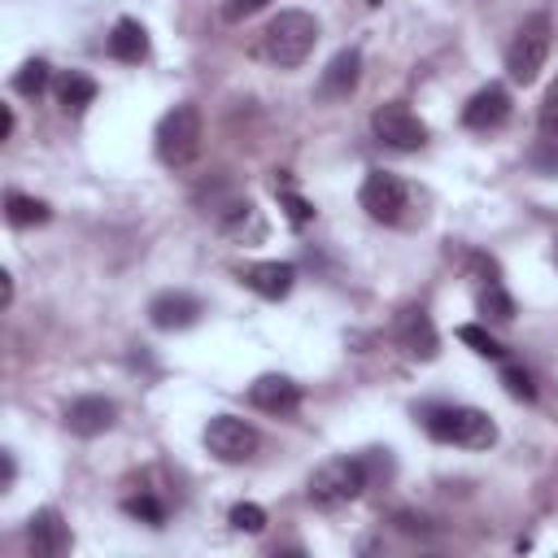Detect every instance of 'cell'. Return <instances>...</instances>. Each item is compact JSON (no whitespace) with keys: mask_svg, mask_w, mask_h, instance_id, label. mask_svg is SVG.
<instances>
[{"mask_svg":"<svg viewBox=\"0 0 558 558\" xmlns=\"http://www.w3.org/2000/svg\"><path fill=\"white\" fill-rule=\"evenodd\" d=\"M275 192H279V201H283V209H288V222L292 227H305L310 218H314V205L288 183V179H275Z\"/></svg>","mask_w":558,"mask_h":558,"instance_id":"cell-23","label":"cell"},{"mask_svg":"<svg viewBox=\"0 0 558 558\" xmlns=\"http://www.w3.org/2000/svg\"><path fill=\"white\" fill-rule=\"evenodd\" d=\"M218 227L235 240H262L266 235V222L257 218V205L253 201H231L227 209H218Z\"/></svg>","mask_w":558,"mask_h":558,"instance_id":"cell-18","label":"cell"},{"mask_svg":"<svg viewBox=\"0 0 558 558\" xmlns=\"http://www.w3.org/2000/svg\"><path fill=\"white\" fill-rule=\"evenodd\" d=\"M458 340L462 344H471L480 357H493V362H506V344L497 340V336H488L480 323H466V327H458Z\"/></svg>","mask_w":558,"mask_h":558,"instance_id":"cell-22","label":"cell"},{"mask_svg":"<svg viewBox=\"0 0 558 558\" xmlns=\"http://www.w3.org/2000/svg\"><path fill=\"white\" fill-rule=\"evenodd\" d=\"M109 57L122 65H140L148 57V31L135 17H118L109 31Z\"/></svg>","mask_w":558,"mask_h":558,"instance_id":"cell-17","label":"cell"},{"mask_svg":"<svg viewBox=\"0 0 558 558\" xmlns=\"http://www.w3.org/2000/svg\"><path fill=\"white\" fill-rule=\"evenodd\" d=\"M240 283L266 301H283L296 283V266L292 262H248V266H240Z\"/></svg>","mask_w":558,"mask_h":558,"instance_id":"cell-12","label":"cell"},{"mask_svg":"<svg viewBox=\"0 0 558 558\" xmlns=\"http://www.w3.org/2000/svg\"><path fill=\"white\" fill-rule=\"evenodd\" d=\"M113 418H118V405H113L109 397H96V392L65 405V427H70L74 436H100V432L113 427Z\"/></svg>","mask_w":558,"mask_h":558,"instance_id":"cell-14","label":"cell"},{"mask_svg":"<svg viewBox=\"0 0 558 558\" xmlns=\"http://www.w3.org/2000/svg\"><path fill=\"white\" fill-rule=\"evenodd\" d=\"M357 205H362L375 222L397 227V222L405 218V209H410V183H405L401 174H392V170H371V174L362 179V187H357Z\"/></svg>","mask_w":558,"mask_h":558,"instance_id":"cell-6","label":"cell"},{"mask_svg":"<svg viewBox=\"0 0 558 558\" xmlns=\"http://www.w3.org/2000/svg\"><path fill=\"white\" fill-rule=\"evenodd\" d=\"M549 17L545 13H532V17H523L519 22V31H514V39H510V48H506V74H510V83H536V74L545 70V57H549Z\"/></svg>","mask_w":558,"mask_h":558,"instance_id":"cell-5","label":"cell"},{"mask_svg":"<svg viewBox=\"0 0 558 558\" xmlns=\"http://www.w3.org/2000/svg\"><path fill=\"white\" fill-rule=\"evenodd\" d=\"M248 405L262 414H292L301 405V388L288 375H257L248 384Z\"/></svg>","mask_w":558,"mask_h":558,"instance_id":"cell-13","label":"cell"},{"mask_svg":"<svg viewBox=\"0 0 558 558\" xmlns=\"http://www.w3.org/2000/svg\"><path fill=\"white\" fill-rule=\"evenodd\" d=\"M57 96H61V105H65L70 113H83V109L96 100V78H87V74L70 70V74H61V83H57Z\"/></svg>","mask_w":558,"mask_h":558,"instance_id":"cell-20","label":"cell"},{"mask_svg":"<svg viewBox=\"0 0 558 558\" xmlns=\"http://www.w3.org/2000/svg\"><path fill=\"white\" fill-rule=\"evenodd\" d=\"M122 510L131 514V519H144V523H153V527H161L166 523V506L153 497V493H140V497H126L122 501Z\"/></svg>","mask_w":558,"mask_h":558,"instance_id":"cell-25","label":"cell"},{"mask_svg":"<svg viewBox=\"0 0 558 558\" xmlns=\"http://www.w3.org/2000/svg\"><path fill=\"white\" fill-rule=\"evenodd\" d=\"M501 384H506V392L514 401H536V384H532V375L523 366H501Z\"/></svg>","mask_w":558,"mask_h":558,"instance_id":"cell-26","label":"cell"},{"mask_svg":"<svg viewBox=\"0 0 558 558\" xmlns=\"http://www.w3.org/2000/svg\"><path fill=\"white\" fill-rule=\"evenodd\" d=\"M4 218H9L13 227H39V222L52 218V209H48V201H35V196H26V192H9V196H4Z\"/></svg>","mask_w":558,"mask_h":558,"instance_id":"cell-19","label":"cell"},{"mask_svg":"<svg viewBox=\"0 0 558 558\" xmlns=\"http://www.w3.org/2000/svg\"><path fill=\"white\" fill-rule=\"evenodd\" d=\"M510 113H514L510 92H506L501 83H488V87H480V92L462 105V126L488 135V131H501V126L510 122Z\"/></svg>","mask_w":558,"mask_h":558,"instance_id":"cell-9","label":"cell"},{"mask_svg":"<svg viewBox=\"0 0 558 558\" xmlns=\"http://www.w3.org/2000/svg\"><path fill=\"white\" fill-rule=\"evenodd\" d=\"M270 0H222V17L227 22H244V17H253V13H262Z\"/></svg>","mask_w":558,"mask_h":558,"instance_id":"cell-29","label":"cell"},{"mask_svg":"<svg viewBox=\"0 0 558 558\" xmlns=\"http://www.w3.org/2000/svg\"><path fill=\"white\" fill-rule=\"evenodd\" d=\"M480 314H484V323H510L514 318V301H510V292L497 283V279H488V288H480Z\"/></svg>","mask_w":558,"mask_h":558,"instance_id":"cell-21","label":"cell"},{"mask_svg":"<svg viewBox=\"0 0 558 558\" xmlns=\"http://www.w3.org/2000/svg\"><path fill=\"white\" fill-rule=\"evenodd\" d=\"M262 445L257 427L248 418H235V414H214L205 423V449L218 458V462H244L253 458Z\"/></svg>","mask_w":558,"mask_h":558,"instance_id":"cell-8","label":"cell"},{"mask_svg":"<svg viewBox=\"0 0 558 558\" xmlns=\"http://www.w3.org/2000/svg\"><path fill=\"white\" fill-rule=\"evenodd\" d=\"M357 70H362V52H357V48H340V52L327 61V70H323L318 92H323L327 100L349 96V92L357 87Z\"/></svg>","mask_w":558,"mask_h":558,"instance_id":"cell-16","label":"cell"},{"mask_svg":"<svg viewBox=\"0 0 558 558\" xmlns=\"http://www.w3.org/2000/svg\"><path fill=\"white\" fill-rule=\"evenodd\" d=\"M201 314H205V305H201L192 292H179V288L157 292V296L148 301V323H153L157 331H183V327H192Z\"/></svg>","mask_w":558,"mask_h":558,"instance_id":"cell-10","label":"cell"},{"mask_svg":"<svg viewBox=\"0 0 558 558\" xmlns=\"http://www.w3.org/2000/svg\"><path fill=\"white\" fill-rule=\"evenodd\" d=\"M13 87H17L22 96H39V92L48 87V61H44V57H31V61L13 74Z\"/></svg>","mask_w":558,"mask_h":558,"instance_id":"cell-24","label":"cell"},{"mask_svg":"<svg viewBox=\"0 0 558 558\" xmlns=\"http://www.w3.org/2000/svg\"><path fill=\"white\" fill-rule=\"evenodd\" d=\"M13 135V109L4 105V113H0V140H9Z\"/></svg>","mask_w":558,"mask_h":558,"instance_id":"cell-31","label":"cell"},{"mask_svg":"<svg viewBox=\"0 0 558 558\" xmlns=\"http://www.w3.org/2000/svg\"><path fill=\"white\" fill-rule=\"evenodd\" d=\"M541 131L545 135H558V83L545 92V100H541Z\"/></svg>","mask_w":558,"mask_h":558,"instance_id":"cell-30","label":"cell"},{"mask_svg":"<svg viewBox=\"0 0 558 558\" xmlns=\"http://www.w3.org/2000/svg\"><path fill=\"white\" fill-rule=\"evenodd\" d=\"M318 44V22L305 9H279L262 31V57L279 70H296Z\"/></svg>","mask_w":558,"mask_h":558,"instance_id":"cell-2","label":"cell"},{"mask_svg":"<svg viewBox=\"0 0 558 558\" xmlns=\"http://www.w3.org/2000/svg\"><path fill=\"white\" fill-rule=\"evenodd\" d=\"M397 340H401V349L410 353V357H436V327H432V318H427V310H418V305H410V310H401V318H397Z\"/></svg>","mask_w":558,"mask_h":558,"instance_id":"cell-15","label":"cell"},{"mask_svg":"<svg viewBox=\"0 0 558 558\" xmlns=\"http://www.w3.org/2000/svg\"><path fill=\"white\" fill-rule=\"evenodd\" d=\"M423 432L440 445L458 449H488L497 445V423L475 410V405H427L423 410Z\"/></svg>","mask_w":558,"mask_h":558,"instance_id":"cell-3","label":"cell"},{"mask_svg":"<svg viewBox=\"0 0 558 558\" xmlns=\"http://www.w3.org/2000/svg\"><path fill=\"white\" fill-rule=\"evenodd\" d=\"M201 109L192 105V100H183V105H174L170 113H161V122H157V131H153V148H157V157L166 161V166H187V161H196V153H201Z\"/></svg>","mask_w":558,"mask_h":558,"instance_id":"cell-4","label":"cell"},{"mask_svg":"<svg viewBox=\"0 0 558 558\" xmlns=\"http://www.w3.org/2000/svg\"><path fill=\"white\" fill-rule=\"evenodd\" d=\"M231 527H240V532H262V527H266V510H262L257 501H240V506H231Z\"/></svg>","mask_w":558,"mask_h":558,"instance_id":"cell-28","label":"cell"},{"mask_svg":"<svg viewBox=\"0 0 558 558\" xmlns=\"http://www.w3.org/2000/svg\"><path fill=\"white\" fill-rule=\"evenodd\" d=\"M26 541H31V554H35V558H61V554H70V545H74L70 523H65L57 510H35V514H31V527H26Z\"/></svg>","mask_w":558,"mask_h":558,"instance_id":"cell-11","label":"cell"},{"mask_svg":"<svg viewBox=\"0 0 558 558\" xmlns=\"http://www.w3.org/2000/svg\"><path fill=\"white\" fill-rule=\"evenodd\" d=\"M527 161H532L536 174H558V135H545V140L527 153Z\"/></svg>","mask_w":558,"mask_h":558,"instance_id":"cell-27","label":"cell"},{"mask_svg":"<svg viewBox=\"0 0 558 558\" xmlns=\"http://www.w3.org/2000/svg\"><path fill=\"white\" fill-rule=\"evenodd\" d=\"M371 131H375L379 144H388V148H397V153H414V148L427 144V122H423L410 105H401V100L379 105V109L371 113Z\"/></svg>","mask_w":558,"mask_h":558,"instance_id":"cell-7","label":"cell"},{"mask_svg":"<svg viewBox=\"0 0 558 558\" xmlns=\"http://www.w3.org/2000/svg\"><path fill=\"white\" fill-rule=\"evenodd\" d=\"M366 4H384V0H366Z\"/></svg>","mask_w":558,"mask_h":558,"instance_id":"cell-32","label":"cell"},{"mask_svg":"<svg viewBox=\"0 0 558 558\" xmlns=\"http://www.w3.org/2000/svg\"><path fill=\"white\" fill-rule=\"evenodd\" d=\"M375 475H379V449H375V453H344V458L323 462V466L310 475L305 497H310V506H318V510H336V506L357 501V497L371 488Z\"/></svg>","mask_w":558,"mask_h":558,"instance_id":"cell-1","label":"cell"}]
</instances>
